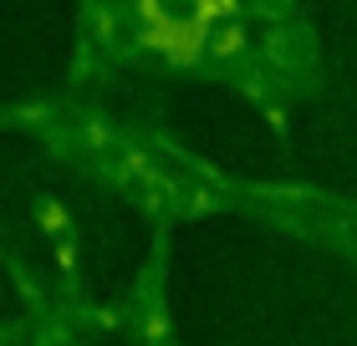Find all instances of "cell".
Wrapping results in <instances>:
<instances>
[{
	"label": "cell",
	"instance_id": "cell-1",
	"mask_svg": "<svg viewBox=\"0 0 357 346\" xmlns=\"http://www.w3.org/2000/svg\"><path fill=\"white\" fill-rule=\"evenodd\" d=\"M235 46H240V31H225V36L215 41V52H235Z\"/></svg>",
	"mask_w": 357,
	"mask_h": 346
}]
</instances>
